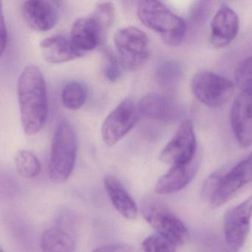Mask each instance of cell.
<instances>
[{
    "mask_svg": "<svg viewBox=\"0 0 252 252\" xmlns=\"http://www.w3.org/2000/svg\"><path fill=\"white\" fill-rule=\"evenodd\" d=\"M17 94L23 130L28 135H36L45 126L48 110L46 83L39 68L29 65L22 71Z\"/></svg>",
    "mask_w": 252,
    "mask_h": 252,
    "instance_id": "6da1fadb",
    "label": "cell"
},
{
    "mask_svg": "<svg viewBox=\"0 0 252 252\" xmlns=\"http://www.w3.org/2000/svg\"><path fill=\"white\" fill-rule=\"evenodd\" d=\"M137 14L141 23L160 34L169 46H178L187 33L185 22L162 2L151 0L139 1Z\"/></svg>",
    "mask_w": 252,
    "mask_h": 252,
    "instance_id": "7a4b0ae2",
    "label": "cell"
},
{
    "mask_svg": "<svg viewBox=\"0 0 252 252\" xmlns=\"http://www.w3.org/2000/svg\"><path fill=\"white\" fill-rule=\"evenodd\" d=\"M77 156V138L70 122L63 120L54 132L48 174L52 182H66L74 169Z\"/></svg>",
    "mask_w": 252,
    "mask_h": 252,
    "instance_id": "3957f363",
    "label": "cell"
},
{
    "mask_svg": "<svg viewBox=\"0 0 252 252\" xmlns=\"http://www.w3.org/2000/svg\"><path fill=\"white\" fill-rule=\"evenodd\" d=\"M114 44L123 68L139 70L150 57V41L147 34L134 26L119 29L114 36Z\"/></svg>",
    "mask_w": 252,
    "mask_h": 252,
    "instance_id": "277c9868",
    "label": "cell"
},
{
    "mask_svg": "<svg viewBox=\"0 0 252 252\" xmlns=\"http://www.w3.org/2000/svg\"><path fill=\"white\" fill-rule=\"evenodd\" d=\"M141 214L158 234L166 237L175 246L185 244L189 238V232L185 224L162 203L147 200L141 206Z\"/></svg>",
    "mask_w": 252,
    "mask_h": 252,
    "instance_id": "5b68a950",
    "label": "cell"
},
{
    "mask_svg": "<svg viewBox=\"0 0 252 252\" xmlns=\"http://www.w3.org/2000/svg\"><path fill=\"white\" fill-rule=\"evenodd\" d=\"M234 88L230 79L208 70L196 73L191 82L195 98L204 105L214 108L225 105L231 99Z\"/></svg>",
    "mask_w": 252,
    "mask_h": 252,
    "instance_id": "8992f818",
    "label": "cell"
},
{
    "mask_svg": "<svg viewBox=\"0 0 252 252\" xmlns=\"http://www.w3.org/2000/svg\"><path fill=\"white\" fill-rule=\"evenodd\" d=\"M138 106L131 98H126L107 116L101 126V136L107 146L121 141L139 120Z\"/></svg>",
    "mask_w": 252,
    "mask_h": 252,
    "instance_id": "52a82bcc",
    "label": "cell"
},
{
    "mask_svg": "<svg viewBox=\"0 0 252 252\" xmlns=\"http://www.w3.org/2000/svg\"><path fill=\"white\" fill-rule=\"evenodd\" d=\"M197 139L194 125L189 119L184 121L176 132L160 152V161L169 164H187L196 158Z\"/></svg>",
    "mask_w": 252,
    "mask_h": 252,
    "instance_id": "ba28073f",
    "label": "cell"
},
{
    "mask_svg": "<svg viewBox=\"0 0 252 252\" xmlns=\"http://www.w3.org/2000/svg\"><path fill=\"white\" fill-rule=\"evenodd\" d=\"M252 218V195L227 211L224 216V234L230 250L239 252L249 235Z\"/></svg>",
    "mask_w": 252,
    "mask_h": 252,
    "instance_id": "9c48e42d",
    "label": "cell"
},
{
    "mask_svg": "<svg viewBox=\"0 0 252 252\" xmlns=\"http://www.w3.org/2000/svg\"><path fill=\"white\" fill-rule=\"evenodd\" d=\"M230 124L237 143L243 148L252 147V89L241 91L233 101Z\"/></svg>",
    "mask_w": 252,
    "mask_h": 252,
    "instance_id": "30bf717a",
    "label": "cell"
},
{
    "mask_svg": "<svg viewBox=\"0 0 252 252\" xmlns=\"http://www.w3.org/2000/svg\"><path fill=\"white\" fill-rule=\"evenodd\" d=\"M252 181V152L231 164L219 189L211 200L212 209H218L230 200L243 186Z\"/></svg>",
    "mask_w": 252,
    "mask_h": 252,
    "instance_id": "8fae6325",
    "label": "cell"
},
{
    "mask_svg": "<svg viewBox=\"0 0 252 252\" xmlns=\"http://www.w3.org/2000/svg\"><path fill=\"white\" fill-rule=\"evenodd\" d=\"M239 29L238 16L228 5L222 3L211 22V43L216 48L228 46L237 37Z\"/></svg>",
    "mask_w": 252,
    "mask_h": 252,
    "instance_id": "7c38bea8",
    "label": "cell"
},
{
    "mask_svg": "<svg viewBox=\"0 0 252 252\" xmlns=\"http://www.w3.org/2000/svg\"><path fill=\"white\" fill-rule=\"evenodd\" d=\"M21 11L26 24L36 32H46L51 30L58 20L57 8L49 1H25L22 4Z\"/></svg>",
    "mask_w": 252,
    "mask_h": 252,
    "instance_id": "4fadbf2b",
    "label": "cell"
},
{
    "mask_svg": "<svg viewBox=\"0 0 252 252\" xmlns=\"http://www.w3.org/2000/svg\"><path fill=\"white\" fill-rule=\"evenodd\" d=\"M140 115L158 122H174L181 116L180 107L167 97L150 93L144 95L138 104Z\"/></svg>",
    "mask_w": 252,
    "mask_h": 252,
    "instance_id": "5bb4252c",
    "label": "cell"
},
{
    "mask_svg": "<svg viewBox=\"0 0 252 252\" xmlns=\"http://www.w3.org/2000/svg\"><path fill=\"white\" fill-rule=\"evenodd\" d=\"M105 33L92 15L82 17L73 23L70 29V42L81 52L95 49L102 42Z\"/></svg>",
    "mask_w": 252,
    "mask_h": 252,
    "instance_id": "9a60e30c",
    "label": "cell"
},
{
    "mask_svg": "<svg viewBox=\"0 0 252 252\" xmlns=\"http://www.w3.org/2000/svg\"><path fill=\"white\" fill-rule=\"evenodd\" d=\"M198 167L199 160L197 157L187 164L173 165L158 181L155 190L160 194H172L181 191L192 181Z\"/></svg>",
    "mask_w": 252,
    "mask_h": 252,
    "instance_id": "2e32d148",
    "label": "cell"
},
{
    "mask_svg": "<svg viewBox=\"0 0 252 252\" xmlns=\"http://www.w3.org/2000/svg\"><path fill=\"white\" fill-rule=\"evenodd\" d=\"M40 50L45 61L61 64L83 57L84 53L75 48L70 40L60 35L45 38L40 43Z\"/></svg>",
    "mask_w": 252,
    "mask_h": 252,
    "instance_id": "e0dca14e",
    "label": "cell"
},
{
    "mask_svg": "<svg viewBox=\"0 0 252 252\" xmlns=\"http://www.w3.org/2000/svg\"><path fill=\"white\" fill-rule=\"evenodd\" d=\"M104 184L107 196L116 210L125 219H135L138 211L136 203L120 181L113 175H106Z\"/></svg>",
    "mask_w": 252,
    "mask_h": 252,
    "instance_id": "ac0fdd59",
    "label": "cell"
},
{
    "mask_svg": "<svg viewBox=\"0 0 252 252\" xmlns=\"http://www.w3.org/2000/svg\"><path fill=\"white\" fill-rule=\"evenodd\" d=\"M76 238L71 231L63 227H51L41 237L42 252H73Z\"/></svg>",
    "mask_w": 252,
    "mask_h": 252,
    "instance_id": "d6986e66",
    "label": "cell"
},
{
    "mask_svg": "<svg viewBox=\"0 0 252 252\" xmlns=\"http://www.w3.org/2000/svg\"><path fill=\"white\" fill-rule=\"evenodd\" d=\"M88 97V91L84 84L79 82L67 83L62 91V101L66 108L76 110L85 104Z\"/></svg>",
    "mask_w": 252,
    "mask_h": 252,
    "instance_id": "ffe728a7",
    "label": "cell"
},
{
    "mask_svg": "<svg viewBox=\"0 0 252 252\" xmlns=\"http://www.w3.org/2000/svg\"><path fill=\"white\" fill-rule=\"evenodd\" d=\"M183 68L178 62L168 60L159 64L156 70L158 83L163 87L173 86L182 76Z\"/></svg>",
    "mask_w": 252,
    "mask_h": 252,
    "instance_id": "44dd1931",
    "label": "cell"
},
{
    "mask_svg": "<svg viewBox=\"0 0 252 252\" xmlns=\"http://www.w3.org/2000/svg\"><path fill=\"white\" fill-rule=\"evenodd\" d=\"M15 165L20 175L27 178H35L41 172L39 159L31 152L21 150L15 156Z\"/></svg>",
    "mask_w": 252,
    "mask_h": 252,
    "instance_id": "7402d4cb",
    "label": "cell"
},
{
    "mask_svg": "<svg viewBox=\"0 0 252 252\" xmlns=\"http://www.w3.org/2000/svg\"><path fill=\"white\" fill-rule=\"evenodd\" d=\"M231 164L226 165L220 168L218 170L215 171L211 174L203 182L201 189V197L205 201L210 203L212 197L215 193L218 191L228 172V169L231 167Z\"/></svg>",
    "mask_w": 252,
    "mask_h": 252,
    "instance_id": "603a6c76",
    "label": "cell"
},
{
    "mask_svg": "<svg viewBox=\"0 0 252 252\" xmlns=\"http://www.w3.org/2000/svg\"><path fill=\"white\" fill-rule=\"evenodd\" d=\"M114 5L110 2H100L95 7V10L91 15L95 18L99 24L103 32H106L110 29L113 25L115 19Z\"/></svg>",
    "mask_w": 252,
    "mask_h": 252,
    "instance_id": "cb8c5ba5",
    "label": "cell"
},
{
    "mask_svg": "<svg viewBox=\"0 0 252 252\" xmlns=\"http://www.w3.org/2000/svg\"><path fill=\"white\" fill-rule=\"evenodd\" d=\"M176 246L170 240L158 233L149 236L142 243L144 252H175Z\"/></svg>",
    "mask_w": 252,
    "mask_h": 252,
    "instance_id": "d4e9b609",
    "label": "cell"
},
{
    "mask_svg": "<svg viewBox=\"0 0 252 252\" xmlns=\"http://www.w3.org/2000/svg\"><path fill=\"white\" fill-rule=\"evenodd\" d=\"M234 76L236 84L241 91L252 89V57L240 63Z\"/></svg>",
    "mask_w": 252,
    "mask_h": 252,
    "instance_id": "484cf974",
    "label": "cell"
},
{
    "mask_svg": "<svg viewBox=\"0 0 252 252\" xmlns=\"http://www.w3.org/2000/svg\"><path fill=\"white\" fill-rule=\"evenodd\" d=\"M104 54L107 60L104 68V75L110 82H116L122 77L123 67L119 61V57L113 54L111 51L106 49Z\"/></svg>",
    "mask_w": 252,
    "mask_h": 252,
    "instance_id": "4316f807",
    "label": "cell"
},
{
    "mask_svg": "<svg viewBox=\"0 0 252 252\" xmlns=\"http://www.w3.org/2000/svg\"><path fill=\"white\" fill-rule=\"evenodd\" d=\"M213 3V2H204V1L196 2L191 8V14H190L191 21L195 23L196 25H199L205 21V20L209 17L210 11H212Z\"/></svg>",
    "mask_w": 252,
    "mask_h": 252,
    "instance_id": "83f0119b",
    "label": "cell"
},
{
    "mask_svg": "<svg viewBox=\"0 0 252 252\" xmlns=\"http://www.w3.org/2000/svg\"><path fill=\"white\" fill-rule=\"evenodd\" d=\"M93 252H137L132 246L126 244L107 245L94 249Z\"/></svg>",
    "mask_w": 252,
    "mask_h": 252,
    "instance_id": "f1b7e54d",
    "label": "cell"
},
{
    "mask_svg": "<svg viewBox=\"0 0 252 252\" xmlns=\"http://www.w3.org/2000/svg\"><path fill=\"white\" fill-rule=\"evenodd\" d=\"M8 39V30H7V26L5 24L3 14L2 13V16H1V54H3L5 48H6Z\"/></svg>",
    "mask_w": 252,
    "mask_h": 252,
    "instance_id": "f546056e",
    "label": "cell"
},
{
    "mask_svg": "<svg viewBox=\"0 0 252 252\" xmlns=\"http://www.w3.org/2000/svg\"><path fill=\"white\" fill-rule=\"evenodd\" d=\"M225 252H236V251H233V250H230V249H228V251H226Z\"/></svg>",
    "mask_w": 252,
    "mask_h": 252,
    "instance_id": "4dcf8cb0",
    "label": "cell"
},
{
    "mask_svg": "<svg viewBox=\"0 0 252 252\" xmlns=\"http://www.w3.org/2000/svg\"><path fill=\"white\" fill-rule=\"evenodd\" d=\"M4 252V251L2 250V249H1V252Z\"/></svg>",
    "mask_w": 252,
    "mask_h": 252,
    "instance_id": "1f68e13d",
    "label": "cell"
}]
</instances>
